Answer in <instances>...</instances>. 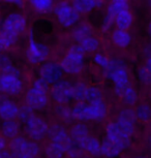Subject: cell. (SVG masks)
<instances>
[{"label":"cell","instance_id":"1","mask_svg":"<svg viewBox=\"0 0 151 158\" xmlns=\"http://www.w3.org/2000/svg\"><path fill=\"white\" fill-rule=\"evenodd\" d=\"M72 113L73 120L78 122L100 121L106 118L108 108L103 99L94 102H76Z\"/></svg>","mask_w":151,"mask_h":158},{"label":"cell","instance_id":"2","mask_svg":"<svg viewBox=\"0 0 151 158\" xmlns=\"http://www.w3.org/2000/svg\"><path fill=\"white\" fill-rule=\"evenodd\" d=\"M105 71V77L113 82L115 94H118L124 87L131 84L129 74L124 61L120 59H110L109 65Z\"/></svg>","mask_w":151,"mask_h":158},{"label":"cell","instance_id":"3","mask_svg":"<svg viewBox=\"0 0 151 158\" xmlns=\"http://www.w3.org/2000/svg\"><path fill=\"white\" fill-rule=\"evenodd\" d=\"M84 58L85 52L79 44H75L69 49L59 65L63 73L69 76H77L81 73L84 68Z\"/></svg>","mask_w":151,"mask_h":158},{"label":"cell","instance_id":"4","mask_svg":"<svg viewBox=\"0 0 151 158\" xmlns=\"http://www.w3.org/2000/svg\"><path fill=\"white\" fill-rule=\"evenodd\" d=\"M8 147L15 157L36 158L40 154V147L37 142L31 141L21 135L11 139L8 143Z\"/></svg>","mask_w":151,"mask_h":158},{"label":"cell","instance_id":"5","mask_svg":"<svg viewBox=\"0 0 151 158\" xmlns=\"http://www.w3.org/2000/svg\"><path fill=\"white\" fill-rule=\"evenodd\" d=\"M54 14L58 23L64 28H73L78 24L80 15L67 1H61L54 7Z\"/></svg>","mask_w":151,"mask_h":158},{"label":"cell","instance_id":"6","mask_svg":"<svg viewBox=\"0 0 151 158\" xmlns=\"http://www.w3.org/2000/svg\"><path fill=\"white\" fill-rule=\"evenodd\" d=\"M50 50L47 44H41L35 40L33 36V32L30 31L29 34V41L26 50V58L31 64L43 63L49 57Z\"/></svg>","mask_w":151,"mask_h":158},{"label":"cell","instance_id":"7","mask_svg":"<svg viewBox=\"0 0 151 158\" xmlns=\"http://www.w3.org/2000/svg\"><path fill=\"white\" fill-rule=\"evenodd\" d=\"M24 124L25 133L27 135L28 139H31V141H41L48 133L49 125L45 119H43L40 116L33 115L27 121L24 122Z\"/></svg>","mask_w":151,"mask_h":158},{"label":"cell","instance_id":"8","mask_svg":"<svg viewBox=\"0 0 151 158\" xmlns=\"http://www.w3.org/2000/svg\"><path fill=\"white\" fill-rule=\"evenodd\" d=\"M73 84L67 80H60L52 85L50 95L52 99L58 104H67L73 100L72 97Z\"/></svg>","mask_w":151,"mask_h":158},{"label":"cell","instance_id":"9","mask_svg":"<svg viewBox=\"0 0 151 158\" xmlns=\"http://www.w3.org/2000/svg\"><path fill=\"white\" fill-rule=\"evenodd\" d=\"M106 139L117 145L122 151L128 148L132 143V136H129L123 130H121L115 121L107 125Z\"/></svg>","mask_w":151,"mask_h":158},{"label":"cell","instance_id":"10","mask_svg":"<svg viewBox=\"0 0 151 158\" xmlns=\"http://www.w3.org/2000/svg\"><path fill=\"white\" fill-rule=\"evenodd\" d=\"M23 90V82L19 76L0 73V94L15 95L20 94Z\"/></svg>","mask_w":151,"mask_h":158},{"label":"cell","instance_id":"11","mask_svg":"<svg viewBox=\"0 0 151 158\" xmlns=\"http://www.w3.org/2000/svg\"><path fill=\"white\" fill-rule=\"evenodd\" d=\"M63 74L60 65L55 61L45 62L40 68V77L49 85H53L62 80Z\"/></svg>","mask_w":151,"mask_h":158},{"label":"cell","instance_id":"12","mask_svg":"<svg viewBox=\"0 0 151 158\" xmlns=\"http://www.w3.org/2000/svg\"><path fill=\"white\" fill-rule=\"evenodd\" d=\"M121 130H123L126 135L132 136L135 133L136 124H137V117L135 114V110L131 108L122 109L117 116L115 121Z\"/></svg>","mask_w":151,"mask_h":158},{"label":"cell","instance_id":"13","mask_svg":"<svg viewBox=\"0 0 151 158\" xmlns=\"http://www.w3.org/2000/svg\"><path fill=\"white\" fill-rule=\"evenodd\" d=\"M1 24L5 30L18 36L24 32L27 26V21H26V18L20 13H10L7 15V17L5 18L3 22H1Z\"/></svg>","mask_w":151,"mask_h":158},{"label":"cell","instance_id":"14","mask_svg":"<svg viewBox=\"0 0 151 158\" xmlns=\"http://www.w3.org/2000/svg\"><path fill=\"white\" fill-rule=\"evenodd\" d=\"M49 103V94L36 90L33 87L26 92L25 94V104L33 110V111H40L45 109Z\"/></svg>","mask_w":151,"mask_h":158},{"label":"cell","instance_id":"15","mask_svg":"<svg viewBox=\"0 0 151 158\" xmlns=\"http://www.w3.org/2000/svg\"><path fill=\"white\" fill-rule=\"evenodd\" d=\"M47 135H48L50 142L60 144L62 146H64L65 149H67L73 144L69 131H67V129L62 124H54L49 126Z\"/></svg>","mask_w":151,"mask_h":158},{"label":"cell","instance_id":"16","mask_svg":"<svg viewBox=\"0 0 151 158\" xmlns=\"http://www.w3.org/2000/svg\"><path fill=\"white\" fill-rule=\"evenodd\" d=\"M123 10H128V2H120V1H112L107 8L106 16L103 18L102 28L103 30L109 31L114 24V19L119 11Z\"/></svg>","mask_w":151,"mask_h":158},{"label":"cell","instance_id":"17","mask_svg":"<svg viewBox=\"0 0 151 158\" xmlns=\"http://www.w3.org/2000/svg\"><path fill=\"white\" fill-rule=\"evenodd\" d=\"M19 106L3 94H0V119L14 120L18 117Z\"/></svg>","mask_w":151,"mask_h":158},{"label":"cell","instance_id":"18","mask_svg":"<svg viewBox=\"0 0 151 158\" xmlns=\"http://www.w3.org/2000/svg\"><path fill=\"white\" fill-rule=\"evenodd\" d=\"M69 133L72 142L75 145L79 146L80 148H81L83 143L85 142V139L90 135L89 128L84 122H78V123L73 124Z\"/></svg>","mask_w":151,"mask_h":158},{"label":"cell","instance_id":"19","mask_svg":"<svg viewBox=\"0 0 151 158\" xmlns=\"http://www.w3.org/2000/svg\"><path fill=\"white\" fill-rule=\"evenodd\" d=\"M103 0H73L72 6L79 15H86L102 7Z\"/></svg>","mask_w":151,"mask_h":158},{"label":"cell","instance_id":"20","mask_svg":"<svg viewBox=\"0 0 151 158\" xmlns=\"http://www.w3.org/2000/svg\"><path fill=\"white\" fill-rule=\"evenodd\" d=\"M1 130L2 136L5 139H14L20 135V130H21V125L19 122L17 121V119L14 120H4L1 123Z\"/></svg>","mask_w":151,"mask_h":158},{"label":"cell","instance_id":"21","mask_svg":"<svg viewBox=\"0 0 151 158\" xmlns=\"http://www.w3.org/2000/svg\"><path fill=\"white\" fill-rule=\"evenodd\" d=\"M81 149L84 153L92 157H99L100 156V141L95 136L89 135L85 139L81 146Z\"/></svg>","mask_w":151,"mask_h":158},{"label":"cell","instance_id":"22","mask_svg":"<svg viewBox=\"0 0 151 158\" xmlns=\"http://www.w3.org/2000/svg\"><path fill=\"white\" fill-rule=\"evenodd\" d=\"M132 22H134V18L129 10L119 11L114 19V24L116 25L117 29H120V30H128L132 25Z\"/></svg>","mask_w":151,"mask_h":158},{"label":"cell","instance_id":"23","mask_svg":"<svg viewBox=\"0 0 151 158\" xmlns=\"http://www.w3.org/2000/svg\"><path fill=\"white\" fill-rule=\"evenodd\" d=\"M122 150L109 139H105L103 142H100V156L105 158H116L120 156Z\"/></svg>","mask_w":151,"mask_h":158},{"label":"cell","instance_id":"24","mask_svg":"<svg viewBox=\"0 0 151 158\" xmlns=\"http://www.w3.org/2000/svg\"><path fill=\"white\" fill-rule=\"evenodd\" d=\"M112 41L120 49H125L132 43V35L127 30L116 29L112 33Z\"/></svg>","mask_w":151,"mask_h":158},{"label":"cell","instance_id":"25","mask_svg":"<svg viewBox=\"0 0 151 158\" xmlns=\"http://www.w3.org/2000/svg\"><path fill=\"white\" fill-rule=\"evenodd\" d=\"M91 35H92V29H91L89 24L82 23L73 26L72 36L73 40L76 41V44H80L83 40H85L88 36H91Z\"/></svg>","mask_w":151,"mask_h":158},{"label":"cell","instance_id":"26","mask_svg":"<svg viewBox=\"0 0 151 158\" xmlns=\"http://www.w3.org/2000/svg\"><path fill=\"white\" fill-rule=\"evenodd\" d=\"M118 97H120L123 100L124 103H126L127 106H134L138 102L139 95L138 92L136 91L134 86L132 85V83L129 85H127L126 87H124L119 93L117 94Z\"/></svg>","mask_w":151,"mask_h":158},{"label":"cell","instance_id":"27","mask_svg":"<svg viewBox=\"0 0 151 158\" xmlns=\"http://www.w3.org/2000/svg\"><path fill=\"white\" fill-rule=\"evenodd\" d=\"M17 37L18 36H16V35L5 30L2 24L0 23V53H2L3 51L7 50L8 48L13 46L16 43Z\"/></svg>","mask_w":151,"mask_h":158},{"label":"cell","instance_id":"28","mask_svg":"<svg viewBox=\"0 0 151 158\" xmlns=\"http://www.w3.org/2000/svg\"><path fill=\"white\" fill-rule=\"evenodd\" d=\"M0 73L14 74V76H21L20 70L18 69L10 61V59L6 55L0 53Z\"/></svg>","mask_w":151,"mask_h":158},{"label":"cell","instance_id":"29","mask_svg":"<svg viewBox=\"0 0 151 158\" xmlns=\"http://www.w3.org/2000/svg\"><path fill=\"white\" fill-rule=\"evenodd\" d=\"M66 149L64 146H62L57 143L50 142L46 147V155L48 158H63L65 156Z\"/></svg>","mask_w":151,"mask_h":158},{"label":"cell","instance_id":"30","mask_svg":"<svg viewBox=\"0 0 151 158\" xmlns=\"http://www.w3.org/2000/svg\"><path fill=\"white\" fill-rule=\"evenodd\" d=\"M87 88L88 85H86L85 83L82 82H78L73 84V88H72L73 100H75L76 102H85Z\"/></svg>","mask_w":151,"mask_h":158},{"label":"cell","instance_id":"31","mask_svg":"<svg viewBox=\"0 0 151 158\" xmlns=\"http://www.w3.org/2000/svg\"><path fill=\"white\" fill-rule=\"evenodd\" d=\"M29 3L35 11L46 14L53 8L54 0H29Z\"/></svg>","mask_w":151,"mask_h":158},{"label":"cell","instance_id":"32","mask_svg":"<svg viewBox=\"0 0 151 158\" xmlns=\"http://www.w3.org/2000/svg\"><path fill=\"white\" fill-rule=\"evenodd\" d=\"M56 115L64 123H72L73 120L72 108H69L66 104H58V106L56 108Z\"/></svg>","mask_w":151,"mask_h":158},{"label":"cell","instance_id":"33","mask_svg":"<svg viewBox=\"0 0 151 158\" xmlns=\"http://www.w3.org/2000/svg\"><path fill=\"white\" fill-rule=\"evenodd\" d=\"M79 44L85 52V54L86 53H94L99 48V40L91 35V36H88L85 40H83Z\"/></svg>","mask_w":151,"mask_h":158},{"label":"cell","instance_id":"34","mask_svg":"<svg viewBox=\"0 0 151 158\" xmlns=\"http://www.w3.org/2000/svg\"><path fill=\"white\" fill-rule=\"evenodd\" d=\"M135 114L137 117V120H140L142 122H148L150 120L151 116V110L148 103H141L137 106L135 110Z\"/></svg>","mask_w":151,"mask_h":158},{"label":"cell","instance_id":"35","mask_svg":"<svg viewBox=\"0 0 151 158\" xmlns=\"http://www.w3.org/2000/svg\"><path fill=\"white\" fill-rule=\"evenodd\" d=\"M102 99H103L102 91L97 87H95V86H88L85 102H94V101H99Z\"/></svg>","mask_w":151,"mask_h":158},{"label":"cell","instance_id":"36","mask_svg":"<svg viewBox=\"0 0 151 158\" xmlns=\"http://www.w3.org/2000/svg\"><path fill=\"white\" fill-rule=\"evenodd\" d=\"M35 115L34 111L32 110L30 106H28L27 104H23L22 106H19V112H18V117L21 122H26L29 118H31L32 116Z\"/></svg>","mask_w":151,"mask_h":158},{"label":"cell","instance_id":"37","mask_svg":"<svg viewBox=\"0 0 151 158\" xmlns=\"http://www.w3.org/2000/svg\"><path fill=\"white\" fill-rule=\"evenodd\" d=\"M138 79L142 84L144 85H148L150 84V81H151V70L148 69V68L143 65L139 68L138 70Z\"/></svg>","mask_w":151,"mask_h":158},{"label":"cell","instance_id":"38","mask_svg":"<svg viewBox=\"0 0 151 158\" xmlns=\"http://www.w3.org/2000/svg\"><path fill=\"white\" fill-rule=\"evenodd\" d=\"M93 62L99 67L103 68V69H106L107 66L109 65L110 59L107 57L105 54H103V53H95L93 55Z\"/></svg>","mask_w":151,"mask_h":158},{"label":"cell","instance_id":"39","mask_svg":"<svg viewBox=\"0 0 151 158\" xmlns=\"http://www.w3.org/2000/svg\"><path fill=\"white\" fill-rule=\"evenodd\" d=\"M83 154H84V152H83L82 149L80 148L79 146L75 145L73 143L65 151V155L69 158H82Z\"/></svg>","mask_w":151,"mask_h":158},{"label":"cell","instance_id":"40","mask_svg":"<svg viewBox=\"0 0 151 158\" xmlns=\"http://www.w3.org/2000/svg\"><path fill=\"white\" fill-rule=\"evenodd\" d=\"M31 87H33L34 89H36V90H40L41 92H45V93H48L50 92V85L48 83H46L44 80H41L40 77H38L36 79L35 81L32 83V86Z\"/></svg>","mask_w":151,"mask_h":158},{"label":"cell","instance_id":"41","mask_svg":"<svg viewBox=\"0 0 151 158\" xmlns=\"http://www.w3.org/2000/svg\"><path fill=\"white\" fill-rule=\"evenodd\" d=\"M4 2L10 5H15V6H18V7H22L25 3V0H4Z\"/></svg>","mask_w":151,"mask_h":158},{"label":"cell","instance_id":"42","mask_svg":"<svg viewBox=\"0 0 151 158\" xmlns=\"http://www.w3.org/2000/svg\"><path fill=\"white\" fill-rule=\"evenodd\" d=\"M0 158H15V155L11 153L10 150H2L0 151Z\"/></svg>","mask_w":151,"mask_h":158},{"label":"cell","instance_id":"43","mask_svg":"<svg viewBox=\"0 0 151 158\" xmlns=\"http://www.w3.org/2000/svg\"><path fill=\"white\" fill-rule=\"evenodd\" d=\"M7 147H8L7 139L3 138V136H0V151L5 150V149H7Z\"/></svg>","mask_w":151,"mask_h":158},{"label":"cell","instance_id":"44","mask_svg":"<svg viewBox=\"0 0 151 158\" xmlns=\"http://www.w3.org/2000/svg\"><path fill=\"white\" fill-rule=\"evenodd\" d=\"M112 1H120V2H128V0H112Z\"/></svg>","mask_w":151,"mask_h":158},{"label":"cell","instance_id":"45","mask_svg":"<svg viewBox=\"0 0 151 158\" xmlns=\"http://www.w3.org/2000/svg\"><path fill=\"white\" fill-rule=\"evenodd\" d=\"M15 158H23V157H15Z\"/></svg>","mask_w":151,"mask_h":158},{"label":"cell","instance_id":"46","mask_svg":"<svg viewBox=\"0 0 151 158\" xmlns=\"http://www.w3.org/2000/svg\"><path fill=\"white\" fill-rule=\"evenodd\" d=\"M139 158H145V157H139Z\"/></svg>","mask_w":151,"mask_h":158},{"label":"cell","instance_id":"47","mask_svg":"<svg viewBox=\"0 0 151 158\" xmlns=\"http://www.w3.org/2000/svg\"><path fill=\"white\" fill-rule=\"evenodd\" d=\"M82 158H85V157H82Z\"/></svg>","mask_w":151,"mask_h":158}]
</instances>
